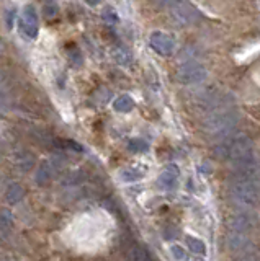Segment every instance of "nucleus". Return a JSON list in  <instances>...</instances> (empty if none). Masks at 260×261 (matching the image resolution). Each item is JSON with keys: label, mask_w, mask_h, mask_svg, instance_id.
Masks as SVG:
<instances>
[{"label": "nucleus", "mask_w": 260, "mask_h": 261, "mask_svg": "<svg viewBox=\"0 0 260 261\" xmlns=\"http://www.w3.org/2000/svg\"><path fill=\"white\" fill-rule=\"evenodd\" d=\"M255 225H257V221L250 212H239L229 219V230L233 232L249 234V232L254 230Z\"/></svg>", "instance_id": "nucleus-7"}, {"label": "nucleus", "mask_w": 260, "mask_h": 261, "mask_svg": "<svg viewBox=\"0 0 260 261\" xmlns=\"http://www.w3.org/2000/svg\"><path fill=\"white\" fill-rule=\"evenodd\" d=\"M83 181V173L80 170H74L62 178V186H77Z\"/></svg>", "instance_id": "nucleus-15"}, {"label": "nucleus", "mask_w": 260, "mask_h": 261, "mask_svg": "<svg viewBox=\"0 0 260 261\" xmlns=\"http://www.w3.org/2000/svg\"><path fill=\"white\" fill-rule=\"evenodd\" d=\"M234 261H260V253H245Z\"/></svg>", "instance_id": "nucleus-21"}, {"label": "nucleus", "mask_w": 260, "mask_h": 261, "mask_svg": "<svg viewBox=\"0 0 260 261\" xmlns=\"http://www.w3.org/2000/svg\"><path fill=\"white\" fill-rule=\"evenodd\" d=\"M149 44L151 48L159 53L160 56H169L175 51V41L172 36H169L167 33H162V31H156L151 35V39H149Z\"/></svg>", "instance_id": "nucleus-6"}, {"label": "nucleus", "mask_w": 260, "mask_h": 261, "mask_svg": "<svg viewBox=\"0 0 260 261\" xmlns=\"http://www.w3.org/2000/svg\"><path fill=\"white\" fill-rule=\"evenodd\" d=\"M35 162H36L35 155L30 150H25V149L17 150L13 153V165H15L20 171H23V173H26V171H30L33 168Z\"/></svg>", "instance_id": "nucleus-11"}, {"label": "nucleus", "mask_w": 260, "mask_h": 261, "mask_svg": "<svg viewBox=\"0 0 260 261\" xmlns=\"http://www.w3.org/2000/svg\"><path fill=\"white\" fill-rule=\"evenodd\" d=\"M142 170H139V168H126V170H123L121 171V178L124 181H136L139 178H142Z\"/></svg>", "instance_id": "nucleus-18"}, {"label": "nucleus", "mask_w": 260, "mask_h": 261, "mask_svg": "<svg viewBox=\"0 0 260 261\" xmlns=\"http://www.w3.org/2000/svg\"><path fill=\"white\" fill-rule=\"evenodd\" d=\"M21 25H23V35L28 36L30 39H35L36 36H38V15H36L33 7L25 8L23 18H21Z\"/></svg>", "instance_id": "nucleus-10"}, {"label": "nucleus", "mask_w": 260, "mask_h": 261, "mask_svg": "<svg viewBox=\"0 0 260 261\" xmlns=\"http://www.w3.org/2000/svg\"><path fill=\"white\" fill-rule=\"evenodd\" d=\"M226 245L229 251L244 253V255L254 248L252 239L249 237V234H240V232H233V230H229V234L226 235Z\"/></svg>", "instance_id": "nucleus-5"}, {"label": "nucleus", "mask_w": 260, "mask_h": 261, "mask_svg": "<svg viewBox=\"0 0 260 261\" xmlns=\"http://www.w3.org/2000/svg\"><path fill=\"white\" fill-rule=\"evenodd\" d=\"M134 106V101L129 98L128 95H121L118 96L117 100L113 101V108L115 111H120V113H128V111H131Z\"/></svg>", "instance_id": "nucleus-14"}, {"label": "nucleus", "mask_w": 260, "mask_h": 261, "mask_svg": "<svg viewBox=\"0 0 260 261\" xmlns=\"http://www.w3.org/2000/svg\"><path fill=\"white\" fill-rule=\"evenodd\" d=\"M61 168V162L59 158H49V160H43L40 163L38 167V171H36V176H35V181L38 185H44L53 178L54 173Z\"/></svg>", "instance_id": "nucleus-9"}, {"label": "nucleus", "mask_w": 260, "mask_h": 261, "mask_svg": "<svg viewBox=\"0 0 260 261\" xmlns=\"http://www.w3.org/2000/svg\"><path fill=\"white\" fill-rule=\"evenodd\" d=\"M0 225H2V234L5 235L8 228H12L13 225V217L12 212L8 209H2V214H0Z\"/></svg>", "instance_id": "nucleus-16"}, {"label": "nucleus", "mask_w": 260, "mask_h": 261, "mask_svg": "<svg viewBox=\"0 0 260 261\" xmlns=\"http://www.w3.org/2000/svg\"><path fill=\"white\" fill-rule=\"evenodd\" d=\"M172 20L179 25H192V23L197 21V18L200 17L198 12L195 10L193 7H190L187 2L179 3V5L172 7Z\"/></svg>", "instance_id": "nucleus-8"}, {"label": "nucleus", "mask_w": 260, "mask_h": 261, "mask_svg": "<svg viewBox=\"0 0 260 261\" xmlns=\"http://www.w3.org/2000/svg\"><path fill=\"white\" fill-rule=\"evenodd\" d=\"M117 57L118 62H121V64H128V60H129V54L126 53V51H120V53L115 56Z\"/></svg>", "instance_id": "nucleus-22"}, {"label": "nucleus", "mask_w": 260, "mask_h": 261, "mask_svg": "<svg viewBox=\"0 0 260 261\" xmlns=\"http://www.w3.org/2000/svg\"><path fill=\"white\" fill-rule=\"evenodd\" d=\"M195 261H203V260H195Z\"/></svg>", "instance_id": "nucleus-24"}, {"label": "nucleus", "mask_w": 260, "mask_h": 261, "mask_svg": "<svg viewBox=\"0 0 260 261\" xmlns=\"http://www.w3.org/2000/svg\"><path fill=\"white\" fill-rule=\"evenodd\" d=\"M187 245H188L190 251H193V253H197V255H203V253H205V250H206L205 243H203L201 240H198V239H193V237H188Z\"/></svg>", "instance_id": "nucleus-17"}, {"label": "nucleus", "mask_w": 260, "mask_h": 261, "mask_svg": "<svg viewBox=\"0 0 260 261\" xmlns=\"http://www.w3.org/2000/svg\"><path fill=\"white\" fill-rule=\"evenodd\" d=\"M239 114L231 106H220V108L210 111L205 119V129L213 137H220L222 141L231 137L234 129L238 128Z\"/></svg>", "instance_id": "nucleus-1"}, {"label": "nucleus", "mask_w": 260, "mask_h": 261, "mask_svg": "<svg viewBox=\"0 0 260 261\" xmlns=\"http://www.w3.org/2000/svg\"><path fill=\"white\" fill-rule=\"evenodd\" d=\"M101 0H87V3H90V5H97V3H100Z\"/></svg>", "instance_id": "nucleus-23"}, {"label": "nucleus", "mask_w": 260, "mask_h": 261, "mask_svg": "<svg viewBox=\"0 0 260 261\" xmlns=\"http://www.w3.org/2000/svg\"><path fill=\"white\" fill-rule=\"evenodd\" d=\"M25 198V191L18 183H10L5 189V199L8 204H18Z\"/></svg>", "instance_id": "nucleus-13"}, {"label": "nucleus", "mask_w": 260, "mask_h": 261, "mask_svg": "<svg viewBox=\"0 0 260 261\" xmlns=\"http://www.w3.org/2000/svg\"><path fill=\"white\" fill-rule=\"evenodd\" d=\"M206 78V69L200 62L190 60L180 65L179 69V80L185 83V85H197L201 83Z\"/></svg>", "instance_id": "nucleus-4"}, {"label": "nucleus", "mask_w": 260, "mask_h": 261, "mask_svg": "<svg viewBox=\"0 0 260 261\" xmlns=\"http://www.w3.org/2000/svg\"><path fill=\"white\" fill-rule=\"evenodd\" d=\"M128 146L133 152H146L147 150V144L141 141V139H133V141H129Z\"/></svg>", "instance_id": "nucleus-19"}, {"label": "nucleus", "mask_w": 260, "mask_h": 261, "mask_svg": "<svg viewBox=\"0 0 260 261\" xmlns=\"http://www.w3.org/2000/svg\"><path fill=\"white\" fill-rule=\"evenodd\" d=\"M229 191L234 201L244 207H254L260 203V181L234 178L233 176Z\"/></svg>", "instance_id": "nucleus-3"}, {"label": "nucleus", "mask_w": 260, "mask_h": 261, "mask_svg": "<svg viewBox=\"0 0 260 261\" xmlns=\"http://www.w3.org/2000/svg\"><path fill=\"white\" fill-rule=\"evenodd\" d=\"M179 180V168L175 165H169L159 176V185L162 188H174Z\"/></svg>", "instance_id": "nucleus-12"}, {"label": "nucleus", "mask_w": 260, "mask_h": 261, "mask_svg": "<svg viewBox=\"0 0 260 261\" xmlns=\"http://www.w3.org/2000/svg\"><path fill=\"white\" fill-rule=\"evenodd\" d=\"M172 255H174V258L175 260H179V261H182L187 258V253H185V250L182 248V246H179V245H174L172 246Z\"/></svg>", "instance_id": "nucleus-20"}, {"label": "nucleus", "mask_w": 260, "mask_h": 261, "mask_svg": "<svg viewBox=\"0 0 260 261\" xmlns=\"http://www.w3.org/2000/svg\"><path fill=\"white\" fill-rule=\"evenodd\" d=\"M252 153H254V142L249 136H244V134L231 136L229 139L222 141L216 147V155L231 162L233 165L250 157Z\"/></svg>", "instance_id": "nucleus-2"}]
</instances>
